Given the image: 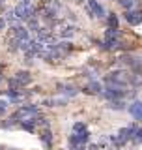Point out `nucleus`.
<instances>
[{"label":"nucleus","instance_id":"4","mask_svg":"<svg viewBox=\"0 0 142 150\" xmlns=\"http://www.w3.org/2000/svg\"><path fill=\"white\" fill-rule=\"evenodd\" d=\"M86 8H88V11L92 13L93 17H105V8H103L97 0H88Z\"/></svg>","mask_w":142,"mask_h":150},{"label":"nucleus","instance_id":"2","mask_svg":"<svg viewBox=\"0 0 142 150\" xmlns=\"http://www.w3.org/2000/svg\"><path fill=\"white\" fill-rule=\"evenodd\" d=\"M86 141H88V129H86V126H84L82 122H77V124L73 126V135H71V139H69L71 146L80 148V146H84Z\"/></svg>","mask_w":142,"mask_h":150},{"label":"nucleus","instance_id":"12","mask_svg":"<svg viewBox=\"0 0 142 150\" xmlns=\"http://www.w3.org/2000/svg\"><path fill=\"white\" fill-rule=\"evenodd\" d=\"M136 141H142V129L136 131Z\"/></svg>","mask_w":142,"mask_h":150},{"label":"nucleus","instance_id":"9","mask_svg":"<svg viewBox=\"0 0 142 150\" xmlns=\"http://www.w3.org/2000/svg\"><path fill=\"white\" fill-rule=\"evenodd\" d=\"M90 90H92V92H101L103 90V86H101V84H99V83H90Z\"/></svg>","mask_w":142,"mask_h":150},{"label":"nucleus","instance_id":"7","mask_svg":"<svg viewBox=\"0 0 142 150\" xmlns=\"http://www.w3.org/2000/svg\"><path fill=\"white\" fill-rule=\"evenodd\" d=\"M26 83H30V73L21 71V73H17V77L11 81V86H25Z\"/></svg>","mask_w":142,"mask_h":150},{"label":"nucleus","instance_id":"6","mask_svg":"<svg viewBox=\"0 0 142 150\" xmlns=\"http://www.w3.org/2000/svg\"><path fill=\"white\" fill-rule=\"evenodd\" d=\"M129 115L135 120H142V101H135L129 105Z\"/></svg>","mask_w":142,"mask_h":150},{"label":"nucleus","instance_id":"8","mask_svg":"<svg viewBox=\"0 0 142 150\" xmlns=\"http://www.w3.org/2000/svg\"><path fill=\"white\" fill-rule=\"evenodd\" d=\"M108 26H110V28H118V17L116 15H108Z\"/></svg>","mask_w":142,"mask_h":150},{"label":"nucleus","instance_id":"11","mask_svg":"<svg viewBox=\"0 0 142 150\" xmlns=\"http://www.w3.org/2000/svg\"><path fill=\"white\" fill-rule=\"evenodd\" d=\"M41 139L45 141V144H47V146H51V133H49V131H45V133L41 135Z\"/></svg>","mask_w":142,"mask_h":150},{"label":"nucleus","instance_id":"5","mask_svg":"<svg viewBox=\"0 0 142 150\" xmlns=\"http://www.w3.org/2000/svg\"><path fill=\"white\" fill-rule=\"evenodd\" d=\"M125 21L129 23V25L136 26V25H140V23H142V13L140 11H135V9H127V11H125Z\"/></svg>","mask_w":142,"mask_h":150},{"label":"nucleus","instance_id":"1","mask_svg":"<svg viewBox=\"0 0 142 150\" xmlns=\"http://www.w3.org/2000/svg\"><path fill=\"white\" fill-rule=\"evenodd\" d=\"M37 116H39V112H37L36 107L26 105V107H21V109L13 115V120H19L26 129H32L34 122H37Z\"/></svg>","mask_w":142,"mask_h":150},{"label":"nucleus","instance_id":"10","mask_svg":"<svg viewBox=\"0 0 142 150\" xmlns=\"http://www.w3.org/2000/svg\"><path fill=\"white\" fill-rule=\"evenodd\" d=\"M120 2H122V6L127 8V9H133V6H135V0H120Z\"/></svg>","mask_w":142,"mask_h":150},{"label":"nucleus","instance_id":"13","mask_svg":"<svg viewBox=\"0 0 142 150\" xmlns=\"http://www.w3.org/2000/svg\"><path fill=\"white\" fill-rule=\"evenodd\" d=\"M4 26V21H2V19H0V28H2Z\"/></svg>","mask_w":142,"mask_h":150},{"label":"nucleus","instance_id":"3","mask_svg":"<svg viewBox=\"0 0 142 150\" xmlns=\"http://www.w3.org/2000/svg\"><path fill=\"white\" fill-rule=\"evenodd\" d=\"M15 17H17V19H30V17H32L30 0H22V2L15 8Z\"/></svg>","mask_w":142,"mask_h":150}]
</instances>
